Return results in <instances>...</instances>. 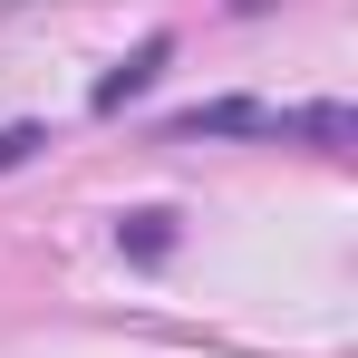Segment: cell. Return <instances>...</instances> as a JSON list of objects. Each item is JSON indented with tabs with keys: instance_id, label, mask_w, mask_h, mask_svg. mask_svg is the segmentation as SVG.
I'll list each match as a JSON object with an SVG mask.
<instances>
[{
	"instance_id": "cell-1",
	"label": "cell",
	"mask_w": 358,
	"mask_h": 358,
	"mask_svg": "<svg viewBox=\"0 0 358 358\" xmlns=\"http://www.w3.org/2000/svg\"><path fill=\"white\" fill-rule=\"evenodd\" d=\"M175 136H320V145H349V107H252V97H223V107H184Z\"/></svg>"
},
{
	"instance_id": "cell-2",
	"label": "cell",
	"mask_w": 358,
	"mask_h": 358,
	"mask_svg": "<svg viewBox=\"0 0 358 358\" xmlns=\"http://www.w3.org/2000/svg\"><path fill=\"white\" fill-rule=\"evenodd\" d=\"M165 59H175V39H145L136 59H117L107 78H97V117H117L126 97H145V87H155V68H165Z\"/></svg>"
},
{
	"instance_id": "cell-3",
	"label": "cell",
	"mask_w": 358,
	"mask_h": 358,
	"mask_svg": "<svg viewBox=\"0 0 358 358\" xmlns=\"http://www.w3.org/2000/svg\"><path fill=\"white\" fill-rule=\"evenodd\" d=\"M117 242L136 252V262H165V252H175V213L145 203V213H126V223H117Z\"/></svg>"
},
{
	"instance_id": "cell-4",
	"label": "cell",
	"mask_w": 358,
	"mask_h": 358,
	"mask_svg": "<svg viewBox=\"0 0 358 358\" xmlns=\"http://www.w3.org/2000/svg\"><path fill=\"white\" fill-rule=\"evenodd\" d=\"M39 155V126H0V165H29Z\"/></svg>"
}]
</instances>
